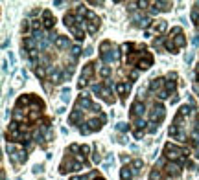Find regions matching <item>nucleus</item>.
<instances>
[{
    "label": "nucleus",
    "mask_w": 199,
    "mask_h": 180,
    "mask_svg": "<svg viewBox=\"0 0 199 180\" xmlns=\"http://www.w3.org/2000/svg\"><path fill=\"white\" fill-rule=\"evenodd\" d=\"M168 136L199 158V105L194 98L177 109L170 123Z\"/></svg>",
    "instance_id": "obj_5"
},
{
    "label": "nucleus",
    "mask_w": 199,
    "mask_h": 180,
    "mask_svg": "<svg viewBox=\"0 0 199 180\" xmlns=\"http://www.w3.org/2000/svg\"><path fill=\"white\" fill-rule=\"evenodd\" d=\"M179 73L168 72L148 81L129 107V131L137 140L153 134L166 120V103L179 99Z\"/></svg>",
    "instance_id": "obj_3"
},
{
    "label": "nucleus",
    "mask_w": 199,
    "mask_h": 180,
    "mask_svg": "<svg viewBox=\"0 0 199 180\" xmlns=\"http://www.w3.org/2000/svg\"><path fill=\"white\" fill-rule=\"evenodd\" d=\"M70 180H105V176L102 175L100 169H92V171L83 173V175H79V176H72Z\"/></svg>",
    "instance_id": "obj_12"
},
{
    "label": "nucleus",
    "mask_w": 199,
    "mask_h": 180,
    "mask_svg": "<svg viewBox=\"0 0 199 180\" xmlns=\"http://www.w3.org/2000/svg\"><path fill=\"white\" fill-rule=\"evenodd\" d=\"M144 171V160L135 158V160H129L127 164L122 165L120 171V180H137Z\"/></svg>",
    "instance_id": "obj_11"
},
{
    "label": "nucleus",
    "mask_w": 199,
    "mask_h": 180,
    "mask_svg": "<svg viewBox=\"0 0 199 180\" xmlns=\"http://www.w3.org/2000/svg\"><path fill=\"white\" fill-rule=\"evenodd\" d=\"M194 88H195V92L199 94V62H197V66H195V70H194Z\"/></svg>",
    "instance_id": "obj_14"
},
{
    "label": "nucleus",
    "mask_w": 199,
    "mask_h": 180,
    "mask_svg": "<svg viewBox=\"0 0 199 180\" xmlns=\"http://www.w3.org/2000/svg\"><path fill=\"white\" fill-rule=\"evenodd\" d=\"M188 39L181 26H173L172 29L159 33L151 39V46L159 54H179L183 48H186Z\"/></svg>",
    "instance_id": "obj_10"
},
{
    "label": "nucleus",
    "mask_w": 199,
    "mask_h": 180,
    "mask_svg": "<svg viewBox=\"0 0 199 180\" xmlns=\"http://www.w3.org/2000/svg\"><path fill=\"white\" fill-rule=\"evenodd\" d=\"M190 20L195 28V31L199 33V2H194L192 4V9H190Z\"/></svg>",
    "instance_id": "obj_13"
},
{
    "label": "nucleus",
    "mask_w": 199,
    "mask_h": 180,
    "mask_svg": "<svg viewBox=\"0 0 199 180\" xmlns=\"http://www.w3.org/2000/svg\"><path fill=\"white\" fill-rule=\"evenodd\" d=\"M20 48L31 72L48 94L72 79L85 54L79 42L57 31L55 17L48 7L33 9L24 18Z\"/></svg>",
    "instance_id": "obj_1"
},
{
    "label": "nucleus",
    "mask_w": 199,
    "mask_h": 180,
    "mask_svg": "<svg viewBox=\"0 0 199 180\" xmlns=\"http://www.w3.org/2000/svg\"><path fill=\"white\" fill-rule=\"evenodd\" d=\"M194 154L186 147L168 142L162 147V154L153 164L148 180H192L197 173Z\"/></svg>",
    "instance_id": "obj_4"
},
{
    "label": "nucleus",
    "mask_w": 199,
    "mask_h": 180,
    "mask_svg": "<svg viewBox=\"0 0 199 180\" xmlns=\"http://www.w3.org/2000/svg\"><path fill=\"white\" fill-rule=\"evenodd\" d=\"M53 138V118L48 114L44 99L33 92L19 96L4 131L6 151L13 167L19 169L35 147L46 151Z\"/></svg>",
    "instance_id": "obj_2"
},
{
    "label": "nucleus",
    "mask_w": 199,
    "mask_h": 180,
    "mask_svg": "<svg viewBox=\"0 0 199 180\" xmlns=\"http://www.w3.org/2000/svg\"><path fill=\"white\" fill-rule=\"evenodd\" d=\"M105 123H107L105 110L88 94L81 92L72 105V110L68 114V125H72L83 136H88L102 131Z\"/></svg>",
    "instance_id": "obj_6"
},
{
    "label": "nucleus",
    "mask_w": 199,
    "mask_h": 180,
    "mask_svg": "<svg viewBox=\"0 0 199 180\" xmlns=\"http://www.w3.org/2000/svg\"><path fill=\"white\" fill-rule=\"evenodd\" d=\"M63 24L76 39V42H83L87 37H92L100 31L102 18L85 4H77L63 15Z\"/></svg>",
    "instance_id": "obj_7"
},
{
    "label": "nucleus",
    "mask_w": 199,
    "mask_h": 180,
    "mask_svg": "<svg viewBox=\"0 0 199 180\" xmlns=\"http://www.w3.org/2000/svg\"><path fill=\"white\" fill-rule=\"evenodd\" d=\"M92 158H91V147L87 143H70L65 149L61 164H59V175H68L77 171H92Z\"/></svg>",
    "instance_id": "obj_8"
},
{
    "label": "nucleus",
    "mask_w": 199,
    "mask_h": 180,
    "mask_svg": "<svg viewBox=\"0 0 199 180\" xmlns=\"http://www.w3.org/2000/svg\"><path fill=\"white\" fill-rule=\"evenodd\" d=\"M127 15L131 18V24L148 29L153 22V17L159 13H166L173 9V2H125Z\"/></svg>",
    "instance_id": "obj_9"
}]
</instances>
